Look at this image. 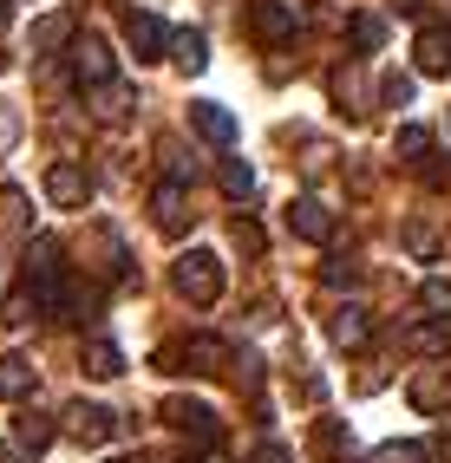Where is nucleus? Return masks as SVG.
<instances>
[{
	"mask_svg": "<svg viewBox=\"0 0 451 463\" xmlns=\"http://www.w3.org/2000/svg\"><path fill=\"white\" fill-rule=\"evenodd\" d=\"M418 307H426V320H451V281L432 274L426 288H418Z\"/></svg>",
	"mask_w": 451,
	"mask_h": 463,
	"instance_id": "393cba45",
	"label": "nucleus"
},
{
	"mask_svg": "<svg viewBox=\"0 0 451 463\" xmlns=\"http://www.w3.org/2000/svg\"><path fill=\"white\" fill-rule=\"evenodd\" d=\"M255 463H294V450H288V444H275V438H268V444H255Z\"/></svg>",
	"mask_w": 451,
	"mask_h": 463,
	"instance_id": "72a5a7b5",
	"label": "nucleus"
},
{
	"mask_svg": "<svg viewBox=\"0 0 451 463\" xmlns=\"http://www.w3.org/2000/svg\"><path fill=\"white\" fill-rule=\"evenodd\" d=\"M164 365H170V373H203V379H216L223 365H235V353H229V339H216V333H190L184 346H164Z\"/></svg>",
	"mask_w": 451,
	"mask_h": 463,
	"instance_id": "f03ea898",
	"label": "nucleus"
},
{
	"mask_svg": "<svg viewBox=\"0 0 451 463\" xmlns=\"http://www.w3.org/2000/svg\"><path fill=\"white\" fill-rule=\"evenodd\" d=\"M125 40H131V52H138V59H158V52L170 46L164 20H158V14H138V7L125 14Z\"/></svg>",
	"mask_w": 451,
	"mask_h": 463,
	"instance_id": "ddd939ff",
	"label": "nucleus"
},
{
	"mask_svg": "<svg viewBox=\"0 0 451 463\" xmlns=\"http://www.w3.org/2000/svg\"><path fill=\"white\" fill-rule=\"evenodd\" d=\"M85 91H92L85 105H92L99 125H125L131 105H138V91H131V85H118V79H99V85H85Z\"/></svg>",
	"mask_w": 451,
	"mask_h": 463,
	"instance_id": "f8f14e48",
	"label": "nucleus"
},
{
	"mask_svg": "<svg viewBox=\"0 0 451 463\" xmlns=\"http://www.w3.org/2000/svg\"><path fill=\"white\" fill-rule=\"evenodd\" d=\"M426 457H432L426 444H379L373 450V463H426Z\"/></svg>",
	"mask_w": 451,
	"mask_h": 463,
	"instance_id": "2f4dec72",
	"label": "nucleus"
},
{
	"mask_svg": "<svg viewBox=\"0 0 451 463\" xmlns=\"http://www.w3.org/2000/svg\"><path fill=\"white\" fill-rule=\"evenodd\" d=\"M412 405H418V411H445V405H451V385H445L438 373L412 379Z\"/></svg>",
	"mask_w": 451,
	"mask_h": 463,
	"instance_id": "b1692460",
	"label": "nucleus"
},
{
	"mask_svg": "<svg viewBox=\"0 0 451 463\" xmlns=\"http://www.w3.org/2000/svg\"><path fill=\"white\" fill-rule=\"evenodd\" d=\"M53 438H59L53 418H40V411H20V418H14V450H34V457H40Z\"/></svg>",
	"mask_w": 451,
	"mask_h": 463,
	"instance_id": "a211bd4d",
	"label": "nucleus"
},
{
	"mask_svg": "<svg viewBox=\"0 0 451 463\" xmlns=\"http://www.w3.org/2000/svg\"><path fill=\"white\" fill-rule=\"evenodd\" d=\"M190 131H197L203 144L229 150V144H235V111H229V105H216V99H197V105H190Z\"/></svg>",
	"mask_w": 451,
	"mask_h": 463,
	"instance_id": "9d476101",
	"label": "nucleus"
},
{
	"mask_svg": "<svg viewBox=\"0 0 451 463\" xmlns=\"http://www.w3.org/2000/svg\"><path fill=\"white\" fill-rule=\"evenodd\" d=\"M170 288L184 294L190 307H209V300H223V255H209V249H190L184 261L170 268Z\"/></svg>",
	"mask_w": 451,
	"mask_h": 463,
	"instance_id": "f257e3e1",
	"label": "nucleus"
},
{
	"mask_svg": "<svg viewBox=\"0 0 451 463\" xmlns=\"http://www.w3.org/2000/svg\"><path fill=\"white\" fill-rule=\"evenodd\" d=\"M150 222H158L164 235H184V229L197 222V209H190V190H184V183H164V190L150 196Z\"/></svg>",
	"mask_w": 451,
	"mask_h": 463,
	"instance_id": "6e6552de",
	"label": "nucleus"
},
{
	"mask_svg": "<svg viewBox=\"0 0 451 463\" xmlns=\"http://www.w3.org/2000/svg\"><path fill=\"white\" fill-rule=\"evenodd\" d=\"M327 91H334V105H341V111H360V79H353L347 66H341L334 79H327Z\"/></svg>",
	"mask_w": 451,
	"mask_h": 463,
	"instance_id": "c756f323",
	"label": "nucleus"
},
{
	"mask_svg": "<svg viewBox=\"0 0 451 463\" xmlns=\"http://www.w3.org/2000/svg\"><path fill=\"white\" fill-rule=\"evenodd\" d=\"M393 157L426 164V157H432V131H426V125H399V131H393Z\"/></svg>",
	"mask_w": 451,
	"mask_h": 463,
	"instance_id": "4be33fe9",
	"label": "nucleus"
},
{
	"mask_svg": "<svg viewBox=\"0 0 451 463\" xmlns=\"http://www.w3.org/2000/svg\"><path fill=\"white\" fill-rule=\"evenodd\" d=\"M46 274H59V241L34 235V241H26V281H46Z\"/></svg>",
	"mask_w": 451,
	"mask_h": 463,
	"instance_id": "412c9836",
	"label": "nucleus"
},
{
	"mask_svg": "<svg viewBox=\"0 0 451 463\" xmlns=\"http://www.w3.org/2000/svg\"><path fill=\"white\" fill-rule=\"evenodd\" d=\"M79 365H85V373H92V379H118V373H125V353H118L111 339H85Z\"/></svg>",
	"mask_w": 451,
	"mask_h": 463,
	"instance_id": "aec40b11",
	"label": "nucleus"
},
{
	"mask_svg": "<svg viewBox=\"0 0 451 463\" xmlns=\"http://www.w3.org/2000/svg\"><path fill=\"white\" fill-rule=\"evenodd\" d=\"M288 229L301 241H334V209H327L321 196H294L288 203Z\"/></svg>",
	"mask_w": 451,
	"mask_h": 463,
	"instance_id": "9b49d317",
	"label": "nucleus"
},
{
	"mask_svg": "<svg viewBox=\"0 0 451 463\" xmlns=\"http://www.w3.org/2000/svg\"><path fill=\"white\" fill-rule=\"evenodd\" d=\"M105 463H125V457H105Z\"/></svg>",
	"mask_w": 451,
	"mask_h": 463,
	"instance_id": "4c0bfd02",
	"label": "nucleus"
},
{
	"mask_svg": "<svg viewBox=\"0 0 451 463\" xmlns=\"http://www.w3.org/2000/svg\"><path fill=\"white\" fill-rule=\"evenodd\" d=\"M7 320H34V294H26V288L7 300Z\"/></svg>",
	"mask_w": 451,
	"mask_h": 463,
	"instance_id": "f704fd0d",
	"label": "nucleus"
},
{
	"mask_svg": "<svg viewBox=\"0 0 451 463\" xmlns=\"http://www.w3.org/2000/svg\"><path fill=\"white\" fill-rule=\"evenodd\" d=\"M406 353H418V359L451 353V320H418V326H406Z\"/></svg>",
	"mask_w": 451,
	"mask_h": 463,
	"instance_id": "dca6fc26",
	"label": "nucleus"
},
{
	"mask_svg": "<svg viewBox=\"0 0 451 463\" xmlns=\"http://www.w3.org/2000/svg\"><path fill=\"white\" fill-rule=\"evenodd\" d=\"M66 438H72V444H105V438H118V411H111V405H92V398H79V405H66Z\"/></svg>",
	"mask_w": 451,
	"mask_h": 463,
	"instance_id": "39448f33",
	"label": "nucleus"
},
{
	"mask_svg": "<svg viewBox=\"0 0 451 463\" xmlns=\"http://www.w3.org/2000/svg\"><path fill=\"white\" fill-rule=\"evenodd\" d=\"M46 203L53 209H85V203H92V170L72 164V157H59L46 170Z\"/></svg>",
	"mask_w": 451,
	"mask_h": 463,
	"instance_id": "7ed1b4c3",
	"label": "nucleus"
},
{
	"mask_svg": "<svg viewBox=\"0 0 451 463\" xmlns=\"http://www.w3.org/2000/svg\"><path fill=\"white\" fill-rule=\"evenodd\" d=\"M34 385H40V365L26 359V353H7V359H0V398H26Z\"/></svg>",
	"mask_w": 451,
	"mask_h": 463,
	"instance_id": "f3484780",
	"label": "nucleus"
},
{
	"mask_svg": "<svg viewBox=\"0 0 451 463\" xmlns=\"http://www.w3.org/2000/svg\"><path fill=\"white\" fill-rule=\"evenodd\" d=\"M72 33H79V26H72V14H40L26 40H34V52H59V46L72 40Z\"/></svg>",
	"mask_w": 451,
	"mask_h": 463,
	"instance_id": "6ab92c4d",
	"label": "nucleus"
},
{
	"mask_svg": "<svg viewBox=\"0 0 451 463\" xmlns=\"http://www.w3.org/2000/svg\"><path fill=\"white\" fill-rule=\"evenodd\" d=\"M0 463H20V450H14V444H0Z\"/></svg>",
	"mask_w": 451,
	"mask_h": 463,
	"instance_id": "c9c22d12",
	"label": "nucleus"
},
{
	"mask_svg": "<svg viewBox=\"0 0 451 463\" xmlns=\"http://www.w3.org/2000/svg\"><path fill=\"white\" fill-rule=\"evenodd\" d=\"M412 59H418V72H426V79H445L451 72V26L426 20V26H418V40H412Z\"/></svg>",
	"mask_w": 451,
	"mask_h": 463,
	"instance_id": "423d86ee",
	"label": "nucleus"
},
{
	"mask_svg": "<svg viewBox=\"0 0 451 463\" xmlns=\"http://www.w3.org/2000/svg\"><path fill=\"white\" fill-rule=\"evenodd\" d=\"M327 339H334V346H347V353H360L373 339V314L367 307H341L334 320H327Z\"/></svg>",
	"mask_w": 451,
	"mask_h": 463,
	"instance_id": "4468645a",
	"label": "nucleus"
},
{
	"mask_svg": "<svg viewBox=\"0 0 451 463\" xmlns=\"http://www.w3.org/2000/svg\"><path fill=\"white\" fill-rule=\"evenodd\" d=\"M164 424H177L197 444H216V411H209L203 398H164Z\"/></svg>",
	"mask_w": 451,
	"mask_h": 463,
	"instance_id": "0eeeda50",
	"label": "nucleus"
},
{
	"mask_svg": "<svg viewBox=\"0 0 451 463\" xmlns=\"http://www.w3.org/2000/svg\"><path fill=\"white\" fill-rule=\"evenodd\" d=\"M216 183H223V196H235V203H249V196H255V170H249L243 157H223Z\"/></svg>",
	"mask_w": 451,
	"mask_h": 463,
	"instance_id": "5701e85b",
	"label": "nucleus"
},
{
	"mask_svg": "<svg viewBox=\"0 0 451 463\" xmlns=\"http://www.w3.org/2000/svg\"><path fill=\"white\" fill-rule=\"evenodd\" d=\"M321 281H327V288H353V281H360V268H353V261H327V268H321Z\"/></svg>",
	"mask_w": 451,
	"mask_h": 463,
	"instance_id": "473e14b6",
	"label": "nucleus"
},
{
	"mask_svg": "<svg viewBox=\"0 0 451 463\" xmlns=\"http://www.w3.org/2000/svg\"><path fill=\"white\" fill-rule=\"evenodd\" d=\"M158 157H164V170H170V183H197V164L184 157V144H177V137H164V144H158Z\"/></svg>",
	"mask_w": 451,
	"mask_h": 463,
	"instance_id": "bb28decb",
	"label": "nucleus"
},
{
	"mask_svg": "<svg viewBox=\"0 0 451 463\" xmlns=\"http://www.w3.org/2000/svg\"><path fill=\"white\" fill-rule=\"evenodd\" d=\"M353 46L360 52H379L386 46V20L379 14H353Z\"/></svg>",
	"mask_w": 451,
	"mask_h": 463,
	"instance_id": "a878e982",
	"label": "nucleus"
},
{
	"mask_svg": "<svg viewBox=\"0 0 451 463\" xmlns=\"http://www.w3.org/2000/svg\"><path fill=\"white\" fill-rule=\"evenodd\" d=\"M0 26H7V0H0Z\"/></svg>",
	"mask_w": 451,
	"mask_h": 463,
	"instance_id": "e433bc0d",
	"label": "nucleus"
},
{
	"mask_svg": "<svg viewBox=\"0 0 451 463\" xmlns=\"http://www.w3.org/2000/svg\"><path fill=\"white\" fill-rule=\"evenodd\" d=\"M249 33L262 46H288L301 33V14L288 7V0H255V7H249Z\"/></svg>",
	"mask_w": 451,
	"mask_h": 463,
	"instance_id": "20e7f679",
	"label": "nucleus"
},
{
	"mask_svg": "<svg viewBox=\"0 0 451 463\" xmlns=\"http://www.w3.org/2000/svg\"><path fill=\"white\" fill-rule=\"evenodd\" d=\"M229 241H235V249H243V255H262V249H268L262 222H249V215H235V222H229Z\"/></svg>",
	"mask_w": 451,
	"mask_h": 463,
	"instance_id": "cd10ccee",
	"label": "nucleus"
},
{
	"mask_svg": "<svg viewBox=\"0 0 451 463\" xmlns=\"http://www.w3.org/2000/svg\"><path fill=\"white\" fill-rule=\"evenodd\" d=\"M66 46H72V72H79V85H99V79H111V66H118V59H111V46H105L99 33H72Z\"/></svg>",
	"mask_w": 451,
	"mask_h": 463,
	"instance_id": "1a4fd4ad",
	"label": "nucleus"
},
{
	"mask_svg": "<svg viewBox=\"0 0 451 463\" xmlns=\"http://www.w3.org/2000/svg\"><path fill=\"white\" fill-rule=\"evenodd\" d=\"M379 105H393V111L412 105V72H386L379 79Z\"/></svg>",
	"mask_w": 451,
	"mask_h": 463,
	"instance_id": "c85d7f7f",
	"label": "nucleus"
},
{
	"mask_svg": "<svg viewBox=\"0 0 451 463\" xmlns=\"http://www.w3.org/2000/svg\"><path fill=\"white\" fill-rule=\"evenodd\" d=\"M170 59H177V72H184V79H197L203 66H209V40L197 33V26H184V33H170V46H164Z\"/></svg>",
	"mask_w": 451,
	"mask_h": 463,
	"instance_id": "2eb2a0df",
	"label": "nucleus"
},
{
	"mask_svg": "<svg viewBox=\"0 0 451 463\" xmlns=\"http://www.w3.org/2000/svg\"><path fill=\"white\" fill-rule=\"evenodd\" d=\"M406 249H412L418 261H432V255H438V235H432V222H406Z\"/></svg>",
	"mask_w": 451,
	"mask_h": 463,
	"instance_id": "7c9ffc66",
	"label": "nucleus"
}]
</instances>
